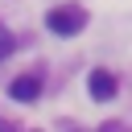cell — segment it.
<instances>
[{
	"mask_svg": "<svg viewBox=\"0 0 132 132\" xmlns=\"http://www.w3.org/2000/svg\"><path fill=\"white\" fill-rule=\"evenodd\" d=\"M45 25H50V33H58V37H74V33H82L87 12H82L78 4H58V8L45 12Z\"/></svg>",
	"mask_w": 132,
	"mask_h": 132,
	"instance_id": "obj_1",
	"label": "cell"
},
{
	"mask_svg": "<svg viewBox=\"0 0 132 132\" xmlns=\"http://www.w3.org/2000/svg\"><path fill=\"white\" fill-rule=\"evenodd\" d=\"M87 87H91V99H99V103L116 99V74H111V70H103V66L87 74Z\"/></svg>",
	"mask_w": 132,
	"mask_h": 132,
	"instance_id": "obj_2",
	"label": "cell"
},
{
	"mask_svg": "<svg viewBox=\"0 0 132 132\" xmlns=\"http://www.w3.org/2000/svg\"><path fill=\"white\" fill-rule=\"evenodd\" d=\"M8 95H12L16 103H33V99L41 95V78H37V74H16L12 87H8Z\"/></svg>",
	"mask_w": 132,
	"mask_h": 132,
	"instance_id": "obj_3",
	"label": "cell"
},
{
	"mask_svg": "<svg viewBox=\"0 0 132 132\" xmlns=\"http://www.w3.org/2000/svg\"><path fill=\"white\" fill-rule=\"evenodd\" d=\"M12 45H16V37H12V33L0 25V58H8V54H12Z\"/></svg>",
	"mask_w": 132,
	"mask_h": 132,
	"instance_id": "obj_4",
	"label": "cell"
},
{
	"mask_svg": "<svg viewBox=\"0 0 132 132\" xmlns=\"http://www.w3.org/2000/svg\"><path fill=\"white\" fill-rule=\"evenodd\" d=\"M0 132H16V128H12V124H8V120H0Z\"/></svg>",
	"mask_w": 132,
	"mask_h": 132,
	"instance_id": "obj_5",
	"label": "cell"
},
{
	"mask_svg": "<svg viewBox=\"0 0 132 132\" xmlns=\"http://www.w3.org/2000/svg\"><path fill=\"white\" fill-rule=\"evenodd\" d=\"M99 132H124V128H116V124H107V128H99Z\"/></svg>",
	"mask_w": 132,
	"mask_h": 132,
	"instance_id": "obj_6",
	"label": "cell"
}]
</instances>
